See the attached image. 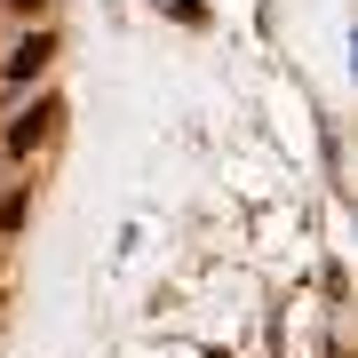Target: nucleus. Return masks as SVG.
Instances as JSON below:
<instances>
[{"mask_svg": "<svg viewBox=\"0 0 358 358\" xmlns=\"http://www.w3.org/2000/svg\"><path fill=\"white\" fill-rule=\"evenodd\" d=\"M48 56H56V48H48V40H40V32H32V40H24V48H16V56H8V80H32L40 64H48Z\"/></svg>", "mask_w": 358, "mask_h": 358, "instance_id": "f03ea898", "label": "nucleus"}, {"mask_svg": "<svg viewBox=\"0 0 358 358\" xmlns=\"http://www.w3.org/2000/svg\"><path fill=\"white\" fill-rule=\"evenodd\" d=\"M16 8H40V0H16Z\"/></svg>", "mask_w": 358, "mask_h": 358, "instance_id": "7ed1b4c3", "label": "nucleus"}, {"mask_svg": "<svg viewBox=\"0 0 358 358\" xmlns=\"http://www.w3.org/2000/svg\"><path fill=\"white\" fill-rule=\"evenodd\" d=\"M48 120H56V103H32V112H24V120L8 128V152H32V143L48 136Z\"/></svg>", "mask_w": 358, "mask_h": 358, "instance_id": "f257e3e1", "label": "nucleus"}]
</instances>
